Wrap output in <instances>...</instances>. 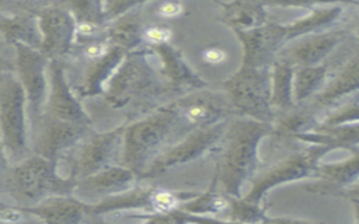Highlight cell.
<instances>
[{
	"label": "cell",
	"mask_w": 359,
	"mask_h": 224,
	"mask_svg": "<svg viewBox=\"0 0 359 224\" xmlns=\"http://www.w3.org/2000/svg\"><path fill=\"white\" fill-rule=\"evenodd\" d=\"M220 7L219 20L233 32L250 31L268 22L266 3L262 1H217Z\"/></svg>",
	"instance_id": "obj_26"
},
{
	"label": "cell",
	"mask_w": 359,
	"mask_h": 224,
	"mask_svg": "<svg viewBox=\"0 0 359 224\" xmlns=\"http://www.w3.org/2000/svg\"><path fill=\"white\" fill-rule=\"evenodd\" d=\"M0 217L3 223H18L20 220H22L25 216L21 213V210L18 209V206H11V204H6L1 203L0 206Z\"/></svg>",
	"instance_id": "obj_41"
},
{
	"label": "cell",
	"mask_w": 359,
	"mask_h": 224,
	"mask_svg": "<svg viewBox=\"0 0 359 224\" xmlns=\"http://www.w3.org/2000/svg\"><path fill=\"white\" fill-rule=\"evenodd\" d=\"M140 178L123 165H112L98 171L84 179L77 181L74 193H79L90 200L98 202L101 199L123 193L137 185Z\"/></svg>",
	"instance_id": "obj_22"
},
{
	"label": "cell",
	"mask_w": 359,
	"mask_h": 224,
	"mask_svg": "<svg viewBox=\"0 0 359 224\" xmlns=\"http://www.w3.org/2000/svg\"><path fill=\"white\" fill-rule=\"evenodd\" d=\"M339 4H309V13L285 25L286 42H292L306 35L328 31V28L341 17ZM286 43V45H287Z\"/></svg>",
	"instance_id": "obj_27"
},
{
	"label": "cell",
	"mask_w": 359,
	"mask_h": 224,
	"mask_svg": "<svg viewBox=\"0 0 359 224\" xmlns=\"http://www.w3.org/2000/svg\"><path fill=\"white\" fill-rule=\"evenodd\" d=\"M14 71L24 87L29 120L42 115L49 92V59L38 49L25 45L14 48Z\"/></svg>",
	"instance_id": "obj_13"
},
{
	"label": "cell",
	"mask_w": 359,
	"mask_h": 224,
	"mask_svg": "<svg viewBox=\"0 0 359 224\" xmlns=\"http://www.w3.org/2000/svg\"><path fill=\"white\" fill-rule=\"evenodd\" d=\"M317 125L318 122L314 119L313 111H310L306 105H297L292 111L280 113L275 118L271 136L275 141L296 140L299 134L313 130Z\"/></svg>",
	"instance_id": "obj_30"
},
{
	"label": "cell",
	"mask_w": 359,
	"mask_h": 224,
	"mask_svg": "<svg viewBox=\"0 0 359 224\" xmlns=\"http://www.w3.org/2000/svg\"><path fill=\"white\" fill-rule=\"evenodd\" d=\"M11 14L0 11V32L7 45L15 48L25 45L32 49L41 48L42 34L39 29L38 10L42 3H15Z\"/></svg>",
	"instance_id": "obj_19"
},
{
	"label": "cell",
	"mask_w": 359,
	"mask_h": 224,
	"mask_svg": "<svg viewBox=\"0 0 359 224\" xmlns=\"http://www.w3.org/2000/svg\"><path fill=\"white\" fill-rule=\"evenodd\" d=\"M227 120L219 122L209 127L196 129L184 136L150 164V167L142 175L140 181L154 179L178 165H184L209 154L210 151H216L226 132Z\"/></svg>",
	"instance_id": "obj_11"
},
{
	"label": "cell",
	"mask_w": 359,
	"mask_h": 224,
	"mask_svg": "<svg viewBox=\"0 0 359 224\" xmlns=\"http://www.w3.org/2000/svg\"><path fill=\"white\" fill-rule=\"evenodd\" d=\"M273 126L248 118L231 116L220 140L213 179L217 190L230 197H241V188L264 168L259 144L271 136Z\"/></svg>",
	"instance_id": "obj_2"
},
{
	"label": "cell",
	"mask_w": 359,
	"mask_h": 224,
	"mask_svg": "<svg viewBox=\"0 0 359 224\" xmlns=\"http://www.w3.org/2000/svg\"><path fill=\"white\" fill-rule=\"evenodd\" d=\"M339 197H345V199H359V181L356 183H353L352 186H349L348 189H345L344 192H341Z\"/></svg>",
	"instance_id": "obj_43"
},
{
	"label": "cell",
	"mask_w": 359,
	"mask_h": 224,
	"mask_svg": "<svg viewBox=\"0 0 359 224\" xmlns=\"http://www.w3.org/2000/svg\"><path fill=\"white\" fill-rule=\"evenodd\" d=\"M98 224H107V223H105V221H104V218H101V220H100V223H98Z\"/></svg>",
	"instance_id": "obj_46"
},
{
	"label": "cell",
	"mask_w": 359,
	"mask_h": 224,
	"mask_svg": "<svg viewBox=\"0 0 359 224\" xmlns=\"http://www.w3.org/2000/svg\"><path fill=\"white\" fill-rule=\"evenodd\" d=\"M316 182L306 186L310 193L324 196H339L341 192L359 181V150L339 162H320Z\"/></svg>",
	"instance_id": "obj_23"
},
{
	"label": "cell",
	"mask_w": 359,
	"mask_h": 224,
	"mask_svg": "<svg viewBox=\"0 0 359 224\" xmlns=\"http://www.w3.org/2000/svg\"><path fill=\"white\" fill-rule=\"evenodd\" d=\"M330 151V147L309 144L303 150L280 157L257 174V176L250 182V190L243 195V197L248 202L262 204L266 193L279 185L309 178L314 179L321 157Z\"/></svg>",
	"instance_id": "obj_7"
},
{
	"label": "cell",
	"mask_w": 359,
	"mask_h": 224,
	"mask_svg": "<svg viewBox=\"0 0 359 224\" xmlns=\"http://www.w3.org/2000/svg\"><path fill=\"white\" fill-rule=\"evenodd\" d=\"M93 130V126L70 123L42 113L36 119L29 120L31 151L59 165Z\"/></svg>",
	"instance_id": "obj_10"
},
{
	"label": "cell",
	"mask_w": 359,
	"mask_h": 224,
	"mask_svg": "<svg viewBox=\"0 0 359 224\" xmlns=\"http://www.w3.org/2000/svg\"><path fill=\"white\" fill-rule=\"evenodd\" d=\"M126 55V50L112 46L105 56L84 64H76L80 67V80L73 87L77 97H104L109 80L116 73Z\"/></svg>",
	"instance_id": "obj_21"
},
{
	"label": "cell",
	"mask_w": 359,
	"mask_h": 224,
	"mask_svg": "<svg viewBox=\"0 0 359 224\" xmlns=\"http://www.w3.org/2000/svg\"><path fill=\"white\" fill-rule=\"evenodd\" d=\"M188 133L191 132L170 101L151 113L126 123L121 165L142 178L160 154Z\"/></svg>",
	"instance_id": "obj_3"
},
{
	"label": "cell",
	"mask_w": 359,
	"mask_h": 224,
	"mask_svg": "<svg viewBox=\"0 0 359 224\" xmlns=\"http://www.w3.org/2000/svg\"><path fill=\"white\" fill-rule=\"evenodd\" d=\"M201 57L202 60L206 63V64H210V66H217V64H222L223 62L227 60L229 55L227 52L220 48V46H216V45H212V46H206L202 52H201Z\"/></svg>",
	"instance_id": "obj_40"
},
{
	"label": "cell",
	"mask_w": 359,
	"mask_h": 224,
	"mask_svg": "<svg viewBox=\"0 0 359 224\" xmlns=\"http://www.w3.org/2000/svg\"><path fill=\"white\" fill-rule=\"evenodd\" d=\"M266 204H257L241 197H230L229 210L223 220L240 224H262L266 220Z\"/></svg>",
	"instance_id": "obj_33"
},
{
	"label": "cell",
	"mask_w": 359,
	"mask_h": 224,
	"mask_svg": "<svg viewBox=\"0 0 359 224\" xmlns=\"http://www.w3.org/2000/svg\"><path fill=\"white\" fill-rule=\"evenodd\" d=\"M355 35L359 38V25L356 27V29H355Z\"/></svg>",
	"instance_id": "obj_45"
},
{
	"label": "cell",
	"mask_w": 359,
	"mask_h": 224,
	"mask_svg": "<svg viewBox=\"0 0 359 224\" xmlns=\"http://www.w3.org/2000/svg\"><path fill=\"white\" fill-rule=\"evenodd\" d=\"M234 35L243 50L241 64L257 69H272L280 50L287 43L285 25L276 22H266L250 31H236Z\"/></svg>",
	"instance_id": "obj_16"
},
{
	"label": "cell",
	"mask_w": 359,
	"mask_h": 224,
	"mask_svg": "<svg viewBox=\"0 0 359 224\" xmlns=\"http://www.w3.org/2000/svg\"><path fill=\"white\" fill-rule=\"evenodd\" d=\"M328 83V66L318 64L313 67H296L293 80V94L296 105L311 101Z\"/></svg>",
	"instance_id": "obj_31"
},
{
	"label": "cell",
	"mask_w": 359,
	"mask_h": 224,
	"mask_svg": "<svg viewBox=\"0 0 359 224\" xmlns=\"http://www.w3.org/2000/svg\"><path fill=\"white\" fill-rule=\"evenodd\" d=\"M126 123L107 132L93 130L60 162L73 181L84 179L101 169L121 164ZM59 164V165H60Z\"/></svg>",
	"instance_id": "obj_8"
},
{
	"label": "cell",
	"mask_w": 359,
	"mask_h": 224,
	"mask_svg": "<svg viewBox=\"0 0 359 224\" xmlns=\"http://www.w3.org/2000/svg\"><path fill=\"white\" fill-rule=\"evenodd\" d=\"M42 113L59 120L93 126L91 118L70 85L65 60L49 62V92Z\"/></svg>",
	"instance_id": "obj_15"
},
{
	"label": "cell",
	"mask_w": 359,
	"mask_h": 224,
	"mask_svg": "<svg viewBox=\"0 0 359 224\" xmlns=\"http://www.w3.org/2000/svg\"><path fill=\"white\" fill-rule=\"evenodd\" d=\"M359 92V50L328 80L325 87L306 106L310 111L328 108L342 98Z\"/></svg>",
	"instance_id": "obj_24"
},
{
	"label": "cell",
	"mask_w": 359,
	"mask_h": 224,
	"mask_svg": "<svg viewBox=\"0 0 359 224\" xmlns=\"http://www.w3.org/2000/svg\"><path fill=\"white\" fill-rule=\"evenodd\" d=\"M230 204V196L223 195L217 190V186L215 181H212L210 186L199 192V195L188 202H185L180 210L188 214H196V216H210L217 218H224Z\"/></svg>",
	"instance_id": "obj_32"
},
{
	"label": "cell",
	"mask_w": 359,
	"mask_h": 224,
	"mask_svg": "<svg viewBox=\"0 0 359 224\" xmlns=\"http://www.w3.org/2000/svg\"><path fill=\"white\" fill-rule=\"evenodd\" d=\"M67 7L74 15L76 24H88L98 27H108L104 14V3L95 0H73L66 1Z\"/></svg>",
	"instance_id": "obj_34"
},
{
	"label": "cell",
	"mask_w": 359,
	"mask_h": 224,
	"mask_svg": "<svg viewBox=\"0 0 359 224\" xmlns=\"http://www.w3.org/2000/svg\"><path fill=\"white\" fill-rule=\"evenodd\" d=\"M262 224H325V223H316L310 220H303V218H296V217H271L268 216L266 220Z\"/></svg>",
	"instance_id": "obj_42"
},
{
	"label": "cell",
	"mask_w": 359,
	"mask_h": 224,
	"mask_svg": "<svg viewBox=\"0 0 359 224\" xmlns=\"http://www.w3.org/2000/svg\"><path fill=\"white\" fill-rule=\"evenodd\" d=\"M27 95L14 70L0 76V134L1 154L10 164L27 158L31 151Z\"/></svg>",
	"instance_id": "obj_5"
},
{
	"label": "cell",
	"mask_w": 359,
	"mask_h": 224,
	"mask_svg": "<svg viewBox=\"0 0 359 224\" xmlns=\"http://www.w3.org/2000/svg\"><path fill=\"white\" fill-rule=\"evenodd\" d=\"M172 105L189 132L213 126L233 116L222 90L191 91L172 99Z\"/></svg>",
	"instance_id": "obj_14"
},
{
	"label": "cell",
	"mask_w": 359,
	"mask_h": 224,
	"mask_svg": "<svg viewBox=\"0 0 359 224\" xmlns=\"http://www.w3.org/2000/svg\"><path fill=\"white\" fill-rule=\"evenodd\" d=\"M220 90L227 97L233 116L273 125L276 113L272 106V69L240 64L222 81Z\"/></svg>",
	"instance_id": "obj_6"
},
{
	"label": "cell",
	"mask_w": 359,
	"mask_h": 224,
	"mask_svg": "<svg viewBox=\"0 0 359 224\" xmlns=\"http://www.w3.org/2000/svg\"><path fill=\"white\" fill-rule=\"evenodd\" d=\"M351 203L353 206V211H355V220L356 224H359V199H351Z\"/></svg>",
	"instance_id": "obj_44"
},
{
	"label": "cell",
	"mask_w": 359,
	"mask_h": 224,
	"mask_svg": "<svg viewBox=\"0 0 359 224\" xmlns=\"http://www.w3.org/2000/svg\"><path fill=\"white\" fill-rule=\"evenodd\" d=\"M154 14L161 20H172L185 14V4L181 1H160L156 4Z\"/></svg>",
	"instance_id": "obj_38"
},
{
	"label": "cell",
	"mask_w": 359,
	"mask_h": 224,
	"mask_svg": "<svg viewBox=\"0 0 359 224\" xmlns=\"http://www.w3.org/2000/svg\"><path fill=\"white\" fill-rule=\"evenodd\" d=\"M25 217H36L43 224H98L91 213V203L74 195L53 196L32 207H20Z\"/></svg>",
	"instance_id": "obj_17"
},
{
	"label": "cell",
	"mask_w": 359,
	"mask_h": 224,
	"mask_svg": "<svg viewBox=\"0 0 359 224\" xmlns=\"http://www.w3.org/2000/svg\"><path fill=\"white\" fill-rule=\"evenodd\" d=\"M143 38H144V43L147 45V48L171 43L172 29L168 24H163V22L150 24L146 27Z\"/></svg>",
	"instance_id": "obj_36"
},
{
	"label": "cell",
	"mask_w": 359,
	"mask_h": 224,
	"mask_svg": "<svg viewBox=\"0 0 359 224\" xmlns=\"http://www.w3.org/2000/svg\"><path fill=\"white\" fill-rule=\"evenodd\" d=\"M76 186V181L59 174L56 162L41 155L31 154L17 164L3 158L1 192L15 206L32 207L53 196L74 195Z\"/></svg>",
	"instance_id": "obj_4"
},
{
	"label": "cell",
	"mask_w": 359,
	"mask_h": 224,
	"mask_svg": "<svg viewBox=\"0 0 359 224\" xmlns=\"http://www.w3.org/2000/svg\"><path fill=\"white\" fill-rule=\"evenodd\" d=\"M198 195L199 192L195 190H171L137 183L123 193L91 203V213L100 218L108 213L128 210H139L146 214L171 213Z\"/></svg>",
	"instance_id": "obj_9"
},
{
	"label": "cell",
	"mask_w": 359,
	"mask_h": 224,
	"mask_svg": "<svg viewBox=\"0 0 359 224\" xmlns=\"http://www.w3.org/2000/svg\"><path fill=\"white\" fill-rule=\"evenodd\" d=\"M296 140L306 144L325 146L331 150L345 148L352 153L359 147V123L332 127L316 126L313 130L299 134Z\"/></svg>",
	"instance_id": "obj_28"
},
{
	"label": "cell",
	"mask_w": 359,
	"mask_h": 224,
	"mask_svg": "<svg viewBox=\"0 0 359 224\" xmlns=\"http://www.w3.org/2000/svg\"><path fill=\"white\" fill-rule=\"evenodd\" d=\"M149 55V49L129 52L112 76L104 94L105 102L125 112L126 123L135 122L161 105L180 97L161 77Z\"/></svg>",
	"instance_id": "obj_1"
},
{
	"label": "cell",
	"mask_w": 359,
	"mask_h": 224,
	"mask_svg": "<svg viewBox=\"0 0 359 224\" xmlns=\"http://www.w3.org/2000/svg\"><path fill=\"white\" fill-rule=\"evenodd\" d=\"M160 60V74L164 81L178 94L208 88V83L187 63L182 53L171 43L147 48Z\"/></svg>",
	"instance_id": "obj_20"
},
{
	"label": "cell",
	"mask_w": 359,
	"mask_h": 224,
	"mask_svg": "<svg viewBox=\"0 0 359 224\" xmlns=\"http://www.w3.org/2000/svg\"><path fill=\"white\" fill-rule=\"evenodd\" d=\"M353 4H355V6H358V7H359V1H356V3H353Z\"/></svg>",
	"instance_id": "obj_47"
},
{
	"label": "cell",
	"mask_w": 359,
	"mask_h": 224,
	"mask_svg": "<svg viewBox=\"0 0 359 224\" xmlns=\"http://www.w3.org/2000/svg\"><path fill=\"white\" fill-rule=\"evenodd\" d=\"M128 217H130V218H143V223H140V224H178L174 211H171V213H156V214L140 213V214H129ZM107 224H111V223H107Z\"/></svg>",
	"instance_id": "obj_39"
},
{
	"label": "cell",
	"mask_w": 359,
	"mask_h": 224,
	"mask_svg": "<svg viewBox=\"0 0 359 224\" xmlns=\"http://www.w3.org/2000/svg\"><path fill=\"white\" fill-rule=\"evenodd\" d=\"M346 31H324L294 39L285 45L278 59L292 63L294 67H313L323 64L332 50L345 41Z\"/></svg>",
	"instance_id": "obj_18"
},
{
	"label": "cell",
	"mask_w": 359,
	"mask_h": 224,
	"mask_svg": "<svg viewBox=\"0 0 359 224\" xmlns=\"http://www.w3.org/2000/svg\"><path fill=\"white\" fill-rule=\"evenodd\" d=\"M351 123H359V101L349 102L334 109L321 122H318L317 126L332 127Z\"/></svg>",
	"instance_id": "obj_35"
},
{
	"label": "cell",
	"mask_w": 359,
	"mask_h": 224,
	"mask_svg": "<svg viewBox=\"0 0 359 224\" xmlns=\"http://www.w3.org/2000/svg\"><path fill=\"white\" fill-rule=\"evenodd\" d=\"M38 21L42 34L39 50L49 60L66 62L76 46V20L66 1L42 3Z\"/></svg>",
	"instance_id": "obj_12"
},
{
	"label": "cell",
	"mask_w": 359,
	"mask_h": 224,
	"mask_svg": "<svg viewBox=\"0 0 359 224\" xmlns=\"http://www.w3.org/2000/svg\"><path fill=\"white\" fill-rule=\"evenodd\" d=\"M104 3V14L107 22H112L114 20L122 17L129 10L139 6L142 1H128V0H116V1H102Z\"/></svg>",
	"instance_id": "obj_37"
},
{
	"label": "cell",
	"mask_w": 359,
	"mask_h": 224,
	"mask_svg": "<svg viewBox=\"0 0 359 224\" xmlns=\"http://www.w3.org/2000/svg\"><path fill=\"white\" fill-rule=\"evenodd\" d=\"M296 67L282 59H276L272 66V106L276 116L296 108L293 94V80Z\"/></svg>",
	"instance_id": "obj_29"
},
{
	"label": "cell",
	"mask_w": 359,
	"mask_h": 224,
	"mask_svg": "<svg viewBox=\"0 0 359 224\" xmlns=\"http://www.w3.org/2000/svg\"><path fill=\"white\" fill-rule=\"evenodd\" d=\"M147 3L142 1L135 8L129 10L122 17L114 20L107 27V39L114 45L123 50L135 52L139 50L140 45L144 43V17L143 8Z\"/></svg>",
	"instance_id": "obj_25"
}]
</instances>
